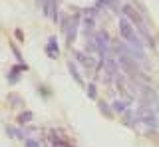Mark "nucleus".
Returning <instances> with one entry per match:
<instances>
[{"label": "nucleus", "mask_w": 159, "mask_h": 147, "mask_svg": "<svg viewBox=\"0 0 159 147\" xmlns=\"http://www.w3.org/2000/svg\"><path fill=\"white\" fill-rule=\"evenodd\" d=\"M88 92H90V96L96 100V88H94V86H90V90H88Z\"/></svg>", "instance_id": "5"}, {"label": "nucleus", "mask_w": 159, "mask_h": 147, "mask_svg": "<svg viewBox=\"0 0 159 147\" xmlns=\"http://www.w3.org/2000/svg\"><path fill=\"white\" fill-rule=\"evenodd\" d=\"M46 52H48L52 58L58 56V52H56V40H54V38H50V50H46Z\"/></svg>", "instance_id": "3"}, {"label": "nucleus", "mask_w": 159, "mask_h": 147, "mask_svg": "<svg viewBox=\"0 0 159 147\" xmlns=\"http://www.w3.org/2000/svg\"><path fill=\"white\" fill-rule=\"evenodd\" d=\"M26 147H38V145H36L34 141H28V145H26Z\"/></svg>", "instance_id": "6"}, {"label": "nucleus", "mask_w": 159, "mask_h": 147, "mask_svg": "<svg viewBox=\"0 0 159 147\" xmlns=\"http://www.w3.org/2000/svg\"><path fill=\"white\" fill-rule=\"evenodd\" d=\"M30 117H32V113H28V111H26V113H22V115H20L18 119H20V123H26V121H28Z\"/></svg>", "instance_id": "4"}, {"label": "nucleus", "mask_w": 159, "mask_h": 147, "mask_svg": "<svg viewBox=\"0 0 159 147\" xmlns=\"http://www.w3.org/2000/svg\"><path fill=\"white\" fill-rule=\"evenodd\" d=\"M119 30H121V36H123V40H127L129 44H139V40H137V36H135V32H133V28L129 26V22L125 20V18H121L119 20Z\"/></svg>", "instance_id": "1"}, {"label": "nucleus", "mask_w": 159, "mask_h": 147, "mask_svg": "<svg viewBox=\"0 0 159 147\" xmlns=\"http://www.w3.org/2000/svg\"><path fill=\"white\" fill-rule=\"evenodd\" d=\"M123 12H125V14L131 18V22H133V24H137V28H139V30H143V20H141L139 12H137V10H133V6L125 4V6H123ZM143 32H145V30H143ZM145 38L151 42V38H149V34H147V32H145Z\"/></svg>", "instance_id": "2"}]
</instances>
